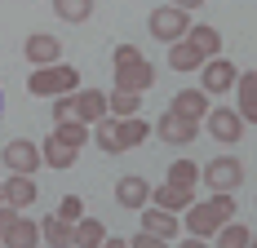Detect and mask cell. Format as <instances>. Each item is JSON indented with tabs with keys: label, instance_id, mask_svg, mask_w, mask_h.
Here are the masks:
<instances>
[{
	"label": "cell",
	"instance_id": "1",
	"mask_svg": "<svg viewBox=\"0 0 257 248\" xmlns=\"http://www.w3.org/2000/svg\"><path fill=\"white\" fill-rule=\"evenodd\" d=\"M231 217H235V195H213V199H200V204H191V208L182 213L186 230H191V235H200V239L217 235V230L231 222Z\"/></svg>",
	"mask_w": 257,
	"mask_h": 248
},
{
	"label": "cell",
	"instance_id": "2",
	"mask_svg": "<svg viewBox=\"0 0 257 248\" xmlns=\"http://www.w3.org/2000/svg\"><path fill=\"white\" fill-rule=\"evenodd\" d=\"M111 67H115V89H133V93H147L155 84V67L142 58L138 45H115L111 53Z\"/></svg>",
	"mask_w": 257,
	"mask_h": 248
},
{
	"label": "cell",
	"instance_id": "3",
	"mask_svg": "<svg viewBox=\"0 0 257 248\" xmlns=\"http://www.w3.org/2000/svg\"><path fill=\"white\" fill-rule=\"evenodd\" d=\"M80 89V71L67 62H49V67H36L27 75V93L31 98H62V93H76Z\"/></svg>",
	"mask_w": 257,
	"mask_h": 248
},
{
	"label": "cell",
	"instance_id": "4",
	"mask_svg": "<svg viewBox=\"0 0 257 248\" xmlns=\"http://www.w3.org/2000/svg\"><path fill=\"white\" fill-rule=\"evenodd\" d=\"M200 182H204L213 195H235L239 182H244V164L235 155H217V160H208L204 169H200Z\"/></svg>",
	"mask_w": 257,
	"mask_h": 248
},
{
	"label": "cell",
	"instance_id": "5",
	"mask_svg": "<svg viewBox=\"0 0 257 248\" xmlns=\"http://www.w3.org/2000/svg\"><path fill=\"white\" fill-rule=\"evenodd\" d=\"M147 31H151L160 45H164V40L173 45V40H182V36L191 31V14L178 9V5H160V9H151V18H147Z\"/></svg>",
	"mask_w": 257,
	"mask_h": 248
},
{
	"label": "cell",
	"instance_id": "6",
	"mask_svg": "<svg viewBox=\"0 0 257 248\" xmlns=\"http://www.w3.org/2000/svg\"><path fill=\"white\" fill-rule=\"evenodd\" d=\"M204 124H208V133H213V142H222V147H231V142L244 138V115L235 106H213L204 115Z\"/></svg>",
	"mask_w": 257,
	"mask_h": 248
},
{
	"label": "cell",
	"instance_id": "7",
	"mask_svg": "<svg viewBox=\"0 0 257 248\" xmlns=\"http://www.w3.org/2000/svg\"><path fill=\"white\" fill-rule=\"evenodd\" d=\"M235 62H226L222 53L217 58H204V67H200V89H204L208 98H217V93H226V89H235Z\"/></svg>",
	"mask_w": 257,
	"mask_h": 248
},
{
	"label": "cell",
	"instance_id": "8",
	"mask_svg": "<svg viewBox=\"0 0 257 248\" xmlns=\"http://www.w3.org/2000/svg\"><path fill=\"white\" fill-rule=\"evenodd\" d=\"M155 133H160V142H169V147H191L195 133H200V124H195V120H182L178 111H164V115L155 120Z\"/></svg>",
	"mask_w": 257,
	"mask_h": 248
},
{
	"label": "cell",
	"instance_id": "9",
	"mask_svg": "<svg viewBox=\"0 0 257 248\" xmlns=\"http://www.w3.org/2000/svg\"><path fill=\"white\" fill-rule=\"evenodd\" d=\"M5 169L9 173H36L45 160H40V147L36 142H27V138H14V142H5Z\"/></svg>",
	"mask_w": 257,
	"mask_h": 248
},
{
	"label": "cell",
	"instance_id": "10",
	"mask_svg": "<svg viewBox=\"0 0 257 248\" xmlns=\"http://www.w3.org/2000/svg\"><path fill=\"white\" fill-rule=\"evenodd\" d=\"M23 53H27L31 67H49V62H62V40L49 36V31H31L27 45H23Z\"/></svg>",
	"mask_w": 257,
	"mask_h": 248
},
{
	"label": "cell",
	"instance_id": "11",
	"mask_svg": "<svg viewBox=\"0 0 257 248\" xmlns=\"http://www.w3.org/2000/svg\"><path fill=\"white\" fill-rule=\"evenodd\" d=\"M115 204L128 208V213H142V208L151 204V186H147V177H138V173L120 177V182H115Z\"/></svg>",
	"mask_w": 257,
	"mask_h": 248
},
{
	"label": "cell",
	"instance_id": "12",
	"mask_svg": "<svg viewBox=\"0 0 257 248\" xmlns=\"http://www.w3.org/2000/svg\"><path fill=\"white\" fill-rule=\"evenodd\" d=\"M71 102H76V120H84L89 129L102 120V115H111V106H106V93H102V89H76V93H71Z\"/></svg>",
	"mask_w": 257,
	"mask_h": 248
},
{
	"label": "cell",
	"instance_id": "13",
	"mask_svg": "<svg viewBox=\"0 0 257 248\" xmlns=\"http://www.w3.org/2000/svg\"><path fill=\"white\" fill-rule=\"evenodd\" d=\"M169 111H178L182 120H195V124H204V115L213 111V102H208L204 89H182V93H173V106Z\"/></svg>",
	"mask_w": 257,
	"mask_h": 248
},
{
	"label": "cell",
	"instance_id": "14",
	"mask_svg": "<svg viewBox=\"0 0 257 248\" xmlns=\"http://www.w3.org/2000/svg\"><path fill=\"white\" fill-rule=\"evenodd\" d=\"M151 204L169 208V213H186V208L195 204V186H173V182H160V186H151Z\"/></svg>",
	"mask_w": 257,
	"mask_h": 248
},
{
	"label": "cell",
	"instance_id": "15",
	"mask_svg": "<svg viewBox=\"0 0 257 248\" xmlns=\"http://www.w3.org/2000/svg\"><path fill=\"white\" fill-rule=\"evenodd\" d=\"M0 191H5V204H9V208H18V213L36 204V182H31V173H9Z\"/></svg>",
	"mask_w": 257,
	"mask_h": 248
},
{
	"label": "cell",
	"instance_id": "16",
	"mask_svg": "<svg viewBox=\"0 0 257 248\" xmlns=\"http://www.w3.org/2000/svg\"><path fill=\"white\" fill-rule=\"evenodd\" d=\"M178 226H182L178 213H169V208H160V204H147V208H142V230H151L160 239H173Z\"/></svg>",
	"mask_w": 257,
	"mask_h": 248
},
{
	"label": "cell",
	"instance_id": "17",
	"mask_svg": "<svg viewBox=\"0 0 257 248\" xmlns=\"http://www.w3.org/2000/svg\"><path fill=\"white\" fill-rule=\"evenodd\" d=\"M235 98H239V115H244V124H257V71H239V80H235Z\"/></svg>",
	"mask_w": 257,
	"mask_h": 248
},
{
	"label": "cell",
	"instance_id": "18",
	"mask_svg": "<svg viewBox=\"0 0 257 248\" xmlns=\"http://www.w3.org/2000/svg\"><path fill=\"white\" fill-rule=\"evenodd\" d=\"M76 155H80V147L62 142L58 133H49V138H45V147H40V160H45L49 169H71V164H76Z\"/></svg>",
	"mask_w": 257,
	"mask_h": 248
},
{
	"label": "cell",
	"instance_id": "19",
	"mask_svg": "<svg viewBox=\"0 0 257 248\" xmlns=\"http://www.w3.org/2000/svg\"><path fill=\"white\" fill-rule=\"evenodd\" d=\"M200 67H204V58H200V49H195L186 36L169 45V71H182V75H186V71H200Z\"/></svg>",
	"mask_w": 257,
	"mask_h": 248
},
{
	"label": "cell",
	"instance_id": "20",
	"mask_svg": "<svg viewBox=\"0 0 257 248\" xmlns=\"http://www.w3.org/2000/svg\"><path fill=\"white\" fill-rule=\"evenodd\" d=\"M40 244V222H31V217H14V226L5 230V248H36Z\"/></svg>",
	"mask_w": 257,
	"mask_h": 248
},
{
	"label": "cell",
	"instance_id": "21",
	"mask_svg": "<svg viewBox=\"0 0 257 248\" xmlns=\"http://www.w3.org/2000/svg\"><path fill=\"white\" fill-rule=\"evenodd\" d=\"M102 239H106V226L98 217H80L71 226V248H102Z\"/></svg>",
	"mask_w": 257,
	"mask_h": 248
},
{
	"label": "cell",
	"instance_id": "22",
	"mask_svg": "<svg viewBox=\"0 0 257 248\" xmlns=\"http://www.w3.org/2000/svg\"><path fill=\"white\" fill-rule=\"evenodd\" d=\"M115 133H120V147H142L147 138H151V124L142 120V115H124V120H115Z\"/></svg>",
	"mask_w": 257,
	"mask_h": 248
},
{
	"label": "cell",
	"instance_id": "23",
	"mask_svg": "<svg viewBox=\"0 0 257 248\" xmlns=\"http://www.w3.org/2000/svg\"><path fill=\"white\" fill-rule=\"evenodd\" d=\"M186 40L200 49V58H217V53H222V31H217V27H204V23H200V27L186 31Z\"/></svg>",
	"mask_w": 257,
	"mask_h": 248
},
{
	"label": "cell",
	"instance_id": "24",
	"mask_svg": "<svg viewBox=\"0 0 257 248\" xmlns=\"http://www.w3.org/2000/svg\"><path fill=\"white\" fill-rule=\"evenodd\" d=\"M106 106H111L115 120H124V115H142V93H133V89H115V93H106Z\"/></svg>",
	"mask_w": 257,
	"mask_h": 248
},
{
	"label": "cell",
	"instance_id": "25",
	"mask_svg": "<svg viewBox=\"0 0 257 248\" xmlns=\"http://www.w3.org/2000/svg\"><path fill=\"white\" fill-rule=\"evenodd\" d=\"M40 239H45L49 248H71V222H62L58 213L45 217V222H40Z\"/></svg>",
	"mask_w": 257,
	"mask_h": 248
},
{
	"label": "cell",
	"instance_id": "26",
	"mask_svg": "<svg viewBox=\"0 0 257 248\" xmlns=\"http://www.w3.org/2000/svg\"><path fill=\"white\" fill-rule=\"evenodd\" d=\"M53 14L62 23H89L93 18V0H53Z\"/></svg>",
	"mask_w": 257,
	"mask_h": 248
},
{
	"label": "cell",
	"instance_id": "27",
	"mask_svg": "<svg viewBox=\"0 0 257 248\" xmlns=\"http://www.w3.org/2000/svg\"><path fill=\"white\" fill-rule=\"evenodd\" d=\"M93 138H98V147L106 151V155H120V133H115V115H102V120L93 124Z\"/></svg>",
	"mask_w": 257,
	"mask_h": 248
},
{
	"label": "cell",
	"instance_id": "28",
	"mask_svg": "<svg viewBox=\"0 0 257 248\" xmlns=\"http://www.w3.org/2000/svg\"><path fill=\"white\" fill-rule=\"evenodd\" d=\"M248 239H253V230L244 222H235V217L217 230V248H248Z\"/></svg>",
	"mask_w": 257,
	"mask_h": 248
},
{
	"label": "cell",
	"instance_id": "29",
	"mask_svg": "<svg viewBox=\"0 0 257 248\" xmlns=\"http://www.w3.org/2000/svg\"><path fill=\"white\" fill-rule=\"evenodd\" d=\"M164 182H173V186H195V182H200V164H191V160H173L169 173H164Z\"/></svg>",
	"mask_w": 257,
	"mask_h": 248
},
{
	"label": "cell",
	"instance_id": "30",
	"mask_svg": "<svg viewBox=\"0 0 257 248\" xmlns=\"http://www.w3.org/2000/svg\"><path fill=\"white\" fill-rule=\"evenodd\" d=\"M53 133H58L62 142H71V147H84L93 129H89V124H84V120H62V124H53Z\"/></svg>",
	"mask_w": 257,
	"mask_h": 248
},
{
	"label": "cell",
	"instance_id": "31",
	"mask_svg": "<svg viewBox=\"0 0 257 248\" xmlns=\"http://www.w3.org/2000/svg\"><path fill=\"white\" fill-rule=\"evenodd\" d=\"M58 217L76 226L80 217H84V199H80V195H62V204H58Z\"/></svg>",
	"mask_w": 257,
	"mask_h": 248
},
{
	"label": "cell",
	"instance_id": "32",
	"mask_svg": "<svg viewBox=\"0 0 257 248\" xmlns=\"http://www.w3.org/2000/svg\"><path fill=\"white\" fill-rule=\"evenodd\" d=\"M62 120H76V102H71V93L53 98V124H62Z\"/></svg>",
	"mask_w": 257,
	"mask_h": 248
},
{
	"label": "cell",
	"instance_id": "33",
	"mask_svg": "<svg viewBox=\"0 0 257 248\" xmlns=\"http://www.w3.org/2000/svg\"><path fill=\"white\" fill-rule=\"evenodd\" d=\"M128 248H169V239H160V235H151V230H138V235L128 239Z\"/></svg>",
	"mask_w": 257,
	"mask_h": 248
},
{
	"label": "cell",
	"instance_id": "34",
	"mask_svg": "<svg viewBox=\"0 0 257 248\" xmlns=\"http://www.w3.org/2000/svg\"><path fill=\"white\" fill-rule=\"evenodd\" d=\"M14 217H18V208H9V204H0V239H5V230L14 226Z\"/></svg>",
	"mask_w": 257,
	"mask_h": 248
},
{
	"label": "cell",
	"instance_id": "35",
	"mask_svg": "<svg viewBox=\"0 0 257 248\" xmlns=\"http://www.w3.org/2000/svg\"><path fill=\"white\" fill-rule=\"evenodd\" d=\"M178 248H208V239H200V235H191V239H182Z\"/></svg>",
	"mask_w": 257,
	"mask_h": 248
},
{
	"label": "cell",
	"instance_id": "36",
	"mask_svg": "<svg viewBox=\"0 0 257 248\" xmlns=\"http://www.w3.org/2000/svg\"><path fill=\"white\" fill-rule=\"evenodd\" d=\"M169 5H178V9H186V14H191V9H200L204 0H169Z\"/></svg>",
	"mask_w": 257,
	"mask_h": 248
},
{
	"label": "cell",
	"instance_id": "37",
	"mask_svg": "<svg viewBox=\"0 0 257 248\" xmlns=\"http://www.w3.org/2000/svg\"><path fill=\"white\" fill-rule=\"evenodd\" d=\"M102 248H128V239H115V235H106V239H102Z\"/></svg>",
	"mask_w": 257,
	"mask_h": 248
},
{
	"label": "cell",
	"instance_id": "38",
	"mask_svg": "<svg viewBox=\"0 0 257 248\" xmlns=\"http://www.w3.org/2000/svg\"><path fill=\"white\" fill-rule=\"evenodd\" d=\"M0 186H5V177H0ZM0 204H5V191H0Z\"/></svg>",
	"mask_w": 257,
	"mask_h": 248
},
{
	"label": "cell",
	"instance_id": "39",
	"mask_svg": "<svg viewBox=\"0 0 257 248\" xmlns=\"http://www.w3.org/2000/svg\"><path fill=\"white\" fill-rule=\"evenodd\" d=\"M248 248H257V235H253V239H248Z\"/></svg>",
	"mask_w": 257,
	"mask_h": 248
},
{
	"label": "cell",
	"instance_id": "40",
	"mask_svg": "<svg viewBox=\"0 0 257 248\" xmlns=\"http://www.w3.org/2000/svg\"><path fill=\"white\" fill-rule=\"evenodd\" d=\"M0 106H5V93H0Z\"/></svg>",
	"mask_w": 257,
	"mask_h": 248
}]
</instances>
